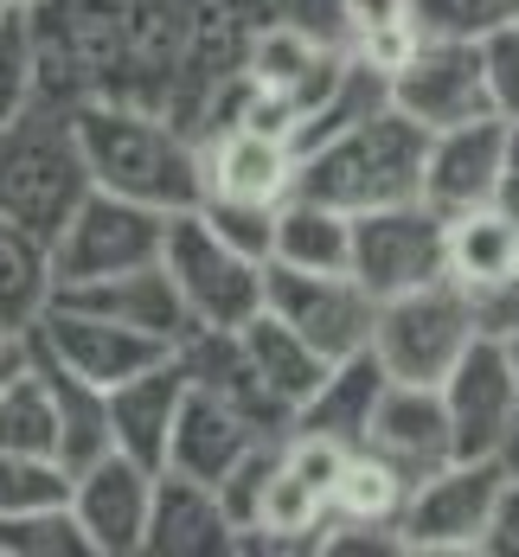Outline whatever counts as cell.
Segmentation results:
<instances>
[{
  "label": "cell",
  "instance_id": "cell-21",
  "mask_svg": "<svg viewBox=\"0 0 519 557\" xmlns=\"http://www.w3.org/2000/svg\"><path fill=\"white\" fill-rule=\"evenodd\" d=\"M199 161H206V193L244 199V206H276L288 193V173H295L288 141L257 122H231L212 148H199Z\"/></svg>",
  "mask_w": 519,
  "mask_h": 557
},
{
  "label": "cell",
  "instance_id": "cell-6",
  "mask_svg": "<svg viewBox=\"0 0 519 557\" xmlns=\"http://www.w3.org/2000/svg\"><path fill=\"white\" fill-rule=\"evenodd\" d=\"M161 270L173 276L193 327H225L237 334L257 308H263V263L231 250L212 224L193 212H168V231H161Z\"/></svg>",
  "mask_w": 519,
  "mask_h": 557
},
{
  "label": "cell",
  "instance_id": "cell-16",
  "mask_svg": "<svg viewBox=\"0 0 519 557\" xmlns=\"http://www.w3.org/2000/svg\"><path fill=\"white\" fill-rule=\"evenodd\" d=\"M52 301L84 308V314H103V321H122V327L161 339V346H180V339L193 334V314H186L173 276L161 270V257L155 263H135V270H115V276H97V282L52 288Z\"/></svg>",
  "mask_w": 519,
  "mask_h": 557
},
{
  "label": "cell",
  "instance_id": "cell-2",
  "mask_svg": "<svg viewBox=\"0 0 519 557\" xmlns=\"http://www.w3.org/2000/svg\"><path fill=\"white\" fill-rule=\"evenodd\" d=\"M423 141H430V128L385 103V110H372L366 122H353L341 135L314 141L308 154H295L288 193L321 199V206H334L346 219H353V212H372V206L417 199Z\"/></svg>",
  "mask_w": 519,
  "mask_h": 557
},
{
  "label": "cell",
  "instance_id": "cell-40",
  "mask_svg": "<svg viewBox=\"0 0 519 557\" xmlns=\"http://www.w3.org/2000/svg\"><path fill=\"white\" fill-rule=\"evenodd\" d=\"M501 206L519 212V122H507V161H501Z\"/></svg>",
  "mask_w": 519,
  "mask_h": 557
},
{
  "label": "cell",
  "instance_id": "cell-29",
  "mask_svg": "<svg viewBox=\"0 0 519 557\" xmlns=\"http://www.w3.org/2000/svg\"><path fill=\"white\" fill-rule=\"evenodd\" d=\"M0 557H90L71 506H33V512H0Z\"/></svg>",
  "mask_w": 519,
  "mask_h": 557
},
{
  "label": "cell",
  "instance_id": "cell-28",
  "mask_svg": "<svg viewBox=\"0 0 519 557\" xmlns=\"http://www.w3.org/2000/svg\"><path fill=\"white\" fill-rule=\"evenodd\" d=\"M0 448L7 455H52L58 461V410L33 359L0 385Z\"/></svg>",
  "mask_w": 519,
  "mask_h": 557
},
{
  "label": "cell",
  "instance_id": "cell-42",
  "mask_svg": "<svg viewBox=\"0 0 519 557\" xmlns=\"http://www.w3.org/2000/svg\"><path fill=\"white\" fill-rule=\"evenodd\" d=\"M501 461H507V474L519 481V410H514V423H507V436H501Z\"/></svg>",
  "mask_w": 519,
  "mask_h": 557
},
{
  "label": "cell",
  "instance_id": "cell-11",
  "mask_svg": "<svg viewBox=\"0 0 519 557\" xmlns=\"http://www.w3.org/2000/svg\"><path fill=\"white\" fill-rule=\"evenodd\" d=\"M443 417H449V448L456 455H501V436L519 410V379L494 334H474L461 359L443 372Z\"/></svg>",
  "mask_w": 519,
  "mask_h": 557
},
{
  "label": "cell",
  "instance_id": "cell-45",
  "mask_svg": "<svg viewBox=\"0 0 519 557\" xmlns=\"http://www.w3.org/2000/svg\"><path fill=\"white\" fill-rule=\"evenodd\" d=\"M7 7H13V0H0V13H7Z\"/></svg>",
  "mask_w": 519,
  "mask_h": 557
},
{
  "label": "cell",
  "instance_id": "cell-19",
  "mask_svg": "<svg viewBox=\"0 0 519 557\" xmlns=\"http://www.w3.org/2000/svg\"><path fill=\"white\" fill-rule=\"evenodd\" d=\"M141 552H155V557H225V552H237V532H231L225 506H219V487L161 468L155 474V500H148Z\"/></svg>",
  "mask_w": 519,
  "mask_h": 557
},
{
  "label": "cell",
  "instance_id": "cell-34",
  "mask_svg": "<svg viewBox=\"0 0 519 557\" xmlns=\"http://www.w3.org/2000/svg\"><path fill=\"white\" fill-rule=\"evenodd\" d=\"M199 219L212 224L231 250L270 263V219H276V206H244V199H212V193H206V199H199Z\"/></svg>",
  "mask_w": 519,
  "mask_h": 557
},
{
  "label": "cell",
  "instance_id": "cell-12",
  "mask_svg": "<svg viewBox=\"0 0 519 557\" xmlns=\"http://www.w3.org/2000/svg\"><path fill=\"white\" fill-rule=\"evenodd\" d=\"M26 339H33L39 352H52L71 379H84V385H97V391L122 385V379H135L141 366H155V359L173 352V346L135 334V327H122V321L64 308V301H46V314L26 327Z\"/></svg>",
  "mask_w": 519,
  "mask_h": 557
},
{
  "label": "cell",
  "instance_id": "cell-37",
  "mask_svg": "<svg viewBox=\"0 0 519 557\" xmlns=\"http://www.w3.org/2000/svg\"><path fill=\"white\" fill-rule=\"evenodd\" d=\"M474 327H481V334H507V327H519V270L507 282H494L487 295H474Z\"/></svg>",
  "mask_w": 519,
  "mask_h": 557
},
{
  "label": "cell",
  "instance_id": "cell-46",
  "mask_svg": "<svg viewBox=\"0 0 519 557\" xmlns=\"http://www.w3.org/2000/svg\"><path fill=\"white\" fill-rule=\"evenodd\" d=\"M514 219H519V212H514Z\"/></svg>",
  "mask_w": 519,
  "mask_h": 557
},
{
  "label": "cell",
  "instance_id": "cell-5",
  "mask_svg": "<svg viewBox=\"0 0 519 557\" xmlns=\"http://www.w3.org/2000/svg\"><path fill=\"white\" fill-rule=\"evenodd\" d=\"M481 334L474 327V295L461 282H423L404 288L392 301H379L372 314V359L385 366V379L404 385H443V372L461 359V346Z\"/></svg>",
  "mask_w": 519,
  "mask_h": 557
},
{
  "label": "cell",
  "instance_id": "cell-32",
  "mask_svg": "<svg viewBox=\"0 0 519 557\" xmlns=\"http://www.w3.org/2000/svg\"><path fill=\"white\" fill-rule=\"evenodd\" d=\"M423 39H487L494 26L519 20V0H410Z\"/></svg>",
  "mask_w": 519,
  "mask_h": 557
},
{
  "label": "cell",
  "instance_id": "cell-36",
  "mask_svg": "<svg viewBox=\"0 0 519 557\" xmlns=\"http://www.w3.org/2000/svg\"><path fill=\"white\" fill-rule=\"evenodd\" d=\"M353 46H359L353 58H366V64H372V71H385V84H392V71H404L410 52L423 46V26H417V20H398V26H379V33L353 39Z\"/></svg>",
  "mask_w": 519,
  "mask_h": 557
},
{
  "label": "cell",
  "instance_id": "cell-20",
  "mask_svg": "<svg viewBox=\"0 0 519 557\" xmlns=\"http://www.w3.org/2000/svg\"><path fill=\"white\" fill-rule=\"evenodd\" d=\"M379 391H385V366L372 359V346H359V352L334 359V366L321 372V385L288 410V436H321V443L359 448Z\"/></svg>",
  "mask_w": 519,
  "mask_h": 557
},
{
  "label": "cell",
  "instance_id": "cell-26",
  "mask_svg": "<svg viewBox=\"0 0 519 557\" xmlns=\"http://www.w3.org/2000/svg\"><path fill=\"white\" fill-rule=\"evenodd\" d=\"M404 494H410V481H404L385 455H372V448H346V455H341V474H334V487H328V519L398 525Z\"/></svg>",
  "mask_w": 519,
  "mask_h": 557
},
{
  "label": "cell",
  "instance_id": "cell-17",
  "mask_svg": "<svg viewBox=\"0 0 519 557\" xmlns=\"http://www.w3.org/2000/svg\"><path fill=\"white\" fill-rule=\"evenodd\" d=\"M186 385H193V379H186L180 352H168V359L141 366L135 379H122V385L103 391V410H110V448H115V455H128V461H141L148 474H161Z\"/></svg>",
  "mask_w": 519,
  "mask_h": 557
},
{
  "label": "cell",
  "instance_id": "cell-13",
  "mask_svg": "<svg viewBox=\"0 0 519 557\" xmlns=\"http://www.w3.org/2000/svg\"><path fill=\"white\" fill-rule=\"evenodd\" d=\"M148 500H155V474L141 461L115 455V448H103L90 468H77L71 474V494H64L90 557H135L141 552Z\"/></svg>",
  "mask_w": 519,
  "mask_h": 557
},
{
  "label": "cell",
  "instance_id": "cell-22",
  "mask_svg": "<svg viewBox=\"0 0 519 557\" xmlns=\"http://www.w3.org/2000/svg\"><path fill=\"white\" fill-rule=\"evenodd\" d=\"M443 263H449V282H461L468 295H487L494 282H507L519 270V219L501 199H487V206L449 219V231H443Z\"/></svg>",
  "mask_w": 519,
  "mask_h": 557
},
{
  "label": "cell",
  "instance_id": "cell-27",
  "mask_svg": "<svg viewBox=\"0 0 519 557\" xmlns=\"http://www.w3.org/2000/svg\"><path fill=\"white\" fill-rule=\"evenodd\" d=\"M52 301V257L33 231L0 219V327L26 334Z\"/></svg>",
  "mask_w": 519,
  "mask_h": 557
},
{
  "label": "cell",
  "instance_id": "cell-24",
  "mask_svg": "<svg viewBox=\"0 0 519 557\" xmlns=\"http://www.w3.org/2000/svg\"><path fill=\"white\" fill-rule=\"evenodd\" d=\"M26 359L39 366V379H46V391H52V410H58V461H64V474L90 468V461L110 448V410H103V391L84 385V379H71L52 352H39L33 339H26Z\"/></svg>",
  "mask_w": 519,
  "mask_h": 557
},
{
  "label": "cell",
  "instance_id": "cell-14",
  "mask_svg": "<svg viewBox=\"0 0 519 557\" xmlns=\"http://www.w3.org/2000/svg\"><path fill=\"white\" fill-rule=\"evenodd\" d=\"M392 110H404L423 128H456L474 115H494L474 39H423L410 64L392 71Z\"/></svg>",
  "mask_w": 519,
  "mask_h": 557
},
{
  "label": "cell",
  "instance_id": "cell-43",
  "mask_svg": "<svg viewBox=\"0 0 519 557\" xmlns=\"http://www.w3.org/2000/svg\"><path fill=\"white\" fill-rule=\"evenodd\" d=\"M501 339V352H507V366H514V379H519V327H507V334H494Z\"/></svg>",
  "mask_w": 519,
  "mask_h": 557
},
{
  "label": "cell",
  "instance_id": "cell-18",
  "mask_svg": "<svg viewBox=\"0 0 519 557\" xmlns=\"http://www.w3.org/2000/svg\"><path fill=\"white\" fill-rule=\"evenodd\" d=\"M250 443H263V430H257L237 404H225L219 391H206V385H186L180 417H173V436H168V461H161V468L219 487Z\"/></svg>",
  "mask_w": 519,
  "mask_h": 557
},
{
  "label": "cell",
  "instance_id": "cell-38",
  "mask_svg": "<svg viewBox=\"0 0 519 557\" xmlns=\"http://www.w3.org/2000/svg\"><path fill=\"white\" fill-rule=\"evenodd\" d=\"M341 20H346L353 39H366V33H379V26L410 20V0H341Z\"/></svg>",
  "mask_w": 519,
  "mask_h": 557
},
{
  "label": "cell",
  "instance_id": "cell-8",
  "mask_svg": "<svg viewBox=\"0 0 519 557\" xmlns=\"http://www.w3.org/2000/svg\"><path fill=\"white\" fill-rule=\"evenodd\" d=\"M161 231H168V212L90 186V193L77 199V212L64 219V231L46 244V257H52V288L115 276V270H135V263H155V257H161Z\"/></svg>",
  "mask_w": 519,
  "mask_h": 557
},
{
  "label": "cell",
  "instance_id": "cell-33",
  "mask_svg": "<svg viewBox=\"0 0 519 557\" xmlns=\"http://www.w3.org/2000/svg\"><path fill=\"white\" fill-rule=\"evenodd\" d=\"M71 494V474L52 455H7L0 448V512H33V506H58Z\"/></svg>",
  "mask_w": 519,
  "mask_h": 557
},
{
  "label": "cell",
  "instance_id": "cell-35",
  "mask_svg": "<svg viewBox=\"0 0 519 557\" xmlns=\"http://www.w3.org/2000/svg\"><path fill=\"white\" fill-rule=\"evenodd\" d=\"M474 52H481V77H487V103H494V115L519 122V20L494 26L487 39H474Z\"/></svg>",
  "mask_w": 519,
  "mask_h": 557
},
{
  "label": "cell",
  "instance_id": "cell-9",
  "mask_svg": "<svg viewBox=\"0 0 519 557\" xmlns=\"http://www.w3.org/2000/svg\"><path fill=\"white\" fill-rule=\"evenodd\" d=\"M263 308L295 327L321 359H346L372 339V314L379 301L346 276V270H288V263H263Z\"/></svg>",
  "mask_w": 519,
  "mask_h": 557
},
{
  "label": "cell",
  "instance_id": "cell-4",
  "mask_svg": "<svg viewBox=\"0 0 519 557\" xmlns=\"http://www.w3.org/2000/svg\"><path fill=\"white\" fill-rule=\"evenodd\" d=\"M507 461L501 455H456L436 474H423L398 512V552L404 557H487V525L507 494Z\"/></svg>",
  "mask_w": 519,
  "mask_h": 557
},
{
  "label": "cell",
  "instance_id": "cell-10",
  "mask_svg": "<svg viewBox=\"0 0 519 557\" xmlns=\"http://www.w3.org/2000/svg\"><path fill=\"white\" fill-rule=\"evenodd\" d=\"M501 161H507V115H474L456 128H430L417 199L436 219H461L487 199H501Z\"/></svg>",
  "mask_w": 519,
  "mask_h": 557
},
{
  "label": "cell",
  "instance_id": "cell-15",
  "mask_svg": "<svg viewBox=\"0 0 519 557\" xmlns=\"http://www.w3.org/2000/svg\"><path fill=\"white\" fill-rule=\"evenodd\" d=\"M372 455H385L404 481L417 487L423 474H436L443 461H456L449 448V417H443V397L436 385H404V379H385L379 404H372V423H366V443Z\"/></svg>",
  "mask_w": 519,
  "mask_h": 557
},
{
  "label": "cell",
  "instance_id": "cell-31",
  "mask_svg": "<svg viewBox=\"0 0 519 557\" xmlns=\"http://www.w3.org/2000/svg\"><path fill=\"white\" fill-rule=\"evenodd\" d=\"M321 58H328V46L308 39L301 26H270V33L257 39V52H250V84L270 90V97H276V90H295Z\"/></svg>",
  "mask_w": 519,
  "mask_h": 557
},
{
  "label": "cell",
  "instance_id": "cell-25",
  "mask_svg": "<svg viewBox=\"0 0 519 557\" xmlns=\"http://www.w3.org/2000/svg\"><path fill=\"white\" fill-rule=\"evenodd\" d=\"M270 263L288 270H346V212L283 193L276 219H270Z\"/></svg>",
  "mask_w": 519,
  "mask_h": 557
},
{
  "label": "cell",
  "instance_id": "cell-7",
  "mask_svg": "<svg viewBox=\"0 0 519 557\" xmlns=\"http://www.w3.org/2000/svg\"><path fill=\"white\" fill-rule=\"evenodd\" d=\"M443 231L449 219H436L423 199H398V206H372L346 219V276L359 282L372 301H392L404 288L443 282Z\"/></svg>",
  "mask_w": 519,
  "mask_h": 557
},
{
  "label": "cell",
  "instance_id": "cell-30",
  "mask_svg": "<svg viewBox=\"0 0 519 557\" xmlns=\"http://www.w3.org/2000/svg\"><path fill=\"white\" fill-rule=\"evenodd\" d=\"M33 84H39V64H33V7H7L0 13V122L33 110Z\"/></svg>",
  "mask_w": 519,
  "mask_h": 557
},
{
  "label": "cell",
  "instance_id": "cell-3",
  "mask_svg": "<svg viewBox=\"0 0 519 557\" xmlns=\"http://www.w3.org/2000/svg\"><path fill=\"white\" fill-rule=\"evenodd\" d=\"M90 193V168L77 154L71 115H39V103L0 122V219L52 244L77 199Z\"/></svg>",
  "mask_w": 519,
  "mask_h": 557
},
{
  "label": "cell",
  "instance_id": "cell-44",
  "mask_svg": "<svg viewBox=\"0 0 519 557\" xmlns=\"http://www.w3.org/2000/svg\"><path fill=\"white\" fill-rule=\"evenodd\" d=\"M13 7H39V0H13Z\"/></svg>",
  "mask_w": 519,
  "mask_h": 557
},
{
  "label": "cell",
  "instance_id": "cell-1",
  "mask_svg": "<svg viewBox=\"0 0 519 557\" xmlns=\"http://www.w3.org/2000/svg\"><path fill=\"white\" fill-rule=\"evenodd\" d=\"M71 135L90 168V186H103V193H122L155 212H193L206 199L199 148L161 115L135 110L122 97H84L71 110Z\"/></svg>",
  "mask_w": 519,
  "mask_h": 557
},
{
  "label": "cell",
  "instance_id": "cell-23",
  "mask_svg": "<svg viewBox=\"0 0 519 557\" xmlns=\"http://www.w3.org/2000/svg\"><path fill=\"white\" fill-rule=\"evenodd\" d=\"M237 346H244L250 372L270 385V397H276V404H288V410H295L308 391L321 385V372L334 366V359H321V352H314L308 339L295 334V327H283L270 308H257V314L237 327Z\"/></svg>",
  "mask_w": 519,
  "mask_h": 557
},
{
  "label": "cell",
  "instance_id": "cell-41",
  "mask_svg": "<svg viewBox=\"0 0 519 557\" xmlns=\"http://www.w3.org/2000/svg\"><path fill=\"white\" fill-rule=\"evenodd\" d=\"M26 366V334H13V327H0V385L13 379Z\"/></svg>",
  "mask_w": 519,
  "mask_h": 557
},
{
  "label": "cell",
  "instance_id": "cell-39",
  "mask_svg": "<svg viewBox=\"0 0 519 557\" xmlns=\"http://www.w3.org/2000/svg\"><path fill=\"white\" fill-rule=\"evenodd\" d=\"M487 552L519 557V481H507V494L494 506V525H487Z\"/></svg>",
  "mask_w": 519,
  "mask_h": 557
}]
</instances>
